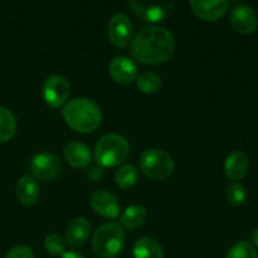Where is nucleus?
I'll return each instance as SVG.
<instances>
[{"instance_id": "f257e3e1", "label": "nucleus", "mask_w": 258, "mask_h": 258, "mask_svg": "<svg viewBox=\"0 0 258 258\" xmlns=\"http://www.w3.org/2000/svg\"><path fill=\"white\" fill-rule=\"evenodd\" d=\"M175 50V39L170 30L163 27H148L134 37L131 55L144 64L155 66L166 62Z\"/></svg>"}, {"instance_id": "f03ea898", "label": "nucleus", "mask_w": 258, "mask_h": 258, "mask_svg": "<svg viewBox=\"0 0 258 258\" xmlns=\"http://www.w3.org/2000/svg\"><path fill=\"white\" fill-rule=\"evenodd\" d=\"M62 117L67 126L77 133H92L102 121L101 108L90 98H75L63 107Z\"/></svg>"}, {"instance_id": "7ed1b4c3", "label": "nucleus", "mask_w": 258, "mask_h": 258, "mask_svg": "<svg viewBox=\"0 0 258 258\" xmlns=\"http://www.w3.org/2000/svg\"><path fill=\"white\" fill-rule=\"evenodd\" d=\"M125 246V232L116 222L98 227L92 237V249L101 258H115Z\"/></svg>"}, {"instance_id": "20e7f679", "label": "nucleus", "mask_w": 258, "mask_h": 258, "mask_svg": "<svg viewBox=\"0 0 258 258\" xmlns=\"http://www.w3.org/2000/svg\"><path fill=\"white\" fill-rule=\"evenodd\" d=\"M130 154V146L118 134H107L103 135L98 140L95 146V159L100 166L105 168H113L128 158Z\"/></svg>"}, {"instance_id": "39448f33", "label": "nucleus", "mask_w": 258, "mask_h": 258, "mask_svg": "<svg viewBox=\"0 0 258 258\" xmlns=\"http://www.w3.org/2000/svg\"><path fill=\"white\" fill-rule=\"evenodd\" d=\"M141 171L154 180H164L173 174L175 163L163 149H148L140 156Z\"/></svg>"}, {"instance_id": "423d86ee", "label": "nucleus", "mask_w": 258, "mask_h": 258, "mask_svg": "<svg viewBox=\"0 0 258 258\" xmlns=\"http://www.w3.org/2000/svg\"><path fill=\"white\" fill-rule=\"evenodd\" d=\"M128 5L136 17L148 23L163 22L174 8L173 2H130Z\"/></svg>"}, {"instance_id": "0eeeda50", "label": "nucleus", "mask_w": 258, "mask_h": 258, "mask_svg": "<svg viewBox=\"0 0 258 258\" xmlns=\"http://www.w3.org/2000/svg\"><path fill=\"white\" fill-rule=\"evenodd\" d=\"M60 170L62 165L59 159L52 153L35 154L30 161V173L34 179L52 180L59 175Z\"/></svg>"}, {"instance_id": "6e6552de", "label": "nucleus", "mask_w": 258, "mask_h": 258, "mask_svg": "<svg viewBox=\"0 0 258 258\" xmlns=\"http://www.w3.org/2000/svg\"><path fill=\"white\" fill-rule=\"evenodd\" d=\"M70 96V83L63 76H49L43 83V98L52 108H58Z\"/></svg>"}, {"instance_id": "1a4fd4ad", "label": "nucleus", "mask_w": 258, "mask_h": 258, "mask_svg": "<svg viewBox=\"0 0 258 258\" xmlns=\"http://www.w3.org/2000/svg\"><path fill=\"white\" fill-rule=\"evenodd\" d=\"M108 38L117 48H125L133 38V23L123 13H117L108 23Z\"/></svg>"}, {"instance_id": "9d476101", "label": "nucleus", "mask_w": 258, "mask_h": 258, "mask_svg": "<svg viewBox=\"0 0 258 258\" xmlns=\"http://www.w3.org/2000/svg\"><path fill=\"white\" fill-rule=\"evenodd\" d=\"M229 23L236 32L251 34L257 29L258 17L253 9L246 4H237L229 14Z\"/></svg>"}, {"instance_id": "9b49d317", "label": "nucleus", "mask_w": 258, "mask_h": 258, "mask_svg": "<svg viewBox=\"0 0 258 258\" xmlns=\"http://www.w3.org/2000/svg\"><path fill=\"white\" fill-rule=\"evenodd\" d=\"M110 75L118 85H130L138 78L139 68L136 63L125 55L115 57L110 63Z\"/></svg>"}, {"instance_id": "f8f14e48", "label": "nucleus", "mask_w": 258, "mask_h": 258, "mask_svg": "<svg viewBox=\"0 0 258 258\" xmlns=\"http://www.w3.org/2000/svg\"><path fill=\"white\" fill-rule=\"evenodd\" d=\"M191 10L194 14L206 22H216L223 17L229 8V3L226 0L204 2V0H191Z\"/></svg>"}, {"instance_id": "ddd939ff", "label": "nucleus", "mask_w": 258, "mask_h": 258, "mask_svg": "<svg viewBox=\"0 0 258 258\" xmlns=\"http://www.w3.org/2000/svg\"><path fill=\"white\" fill-rule=\"evenodd\" d=\"M90 204L93 211L105 218H116L120 214L117 198L106 190H97L91 196Z\"/></svg>"}, {"instance_id": "4468645a", "label": "nucleus", "mask_w": 258, "mask_h": 258, "mask_svg": "<svg viewBox=\"0 0 258 258\" xmlns=\"http://www.w3.org/2000/svg\"><path fill=\"white\" fill-rule=\"evenodd\" d=\"M63 155H64L66 161L73 168L85 169L91 164V150L86 144L81 141L73 140L71 143L66 144L63 149Z\"/></svg>"}, {"instance_id": "2eb2a0df", "label": "nucleus", "mask_w": 258, "mask_h": 258, "mask_svg": "<svg viewBox=\"0 0 258 258\" xmlns=\"http://www.w3.org/2000/svg\"><path fill=\"white\" fill-rule=\"evenodd\" d=\"M248 165L249 161L246 154L241 150H233L227 156L224 163V173L228 179L238 181L244 178L248 170Z\"/></svg>"}, {"instance_id": "dca6fc26", "label": "nucleus", "mask_w": 258, "mask_h": 258, "mask_svg": "<svg viewBox=\"0 0 258 258\" xmlns=\"http://www.w3.org/2000/svg\"><path fill=\"white\" fill-rule=\"evenodd\" d=\"M91 231H92V227H91L90 221L83 217H77L68 224L66 239L70 246L81 247L90 238Z\"/></svg>"}, {"instance_id": "f3484780", "label": "nucleus", "mask_w": 258, "mask_h": 258, "mask_svg": "<svg viewBox=\"0 0 258 258\" xmlns=\"http://www.w3.org/2000/svg\"><path fill=\"white\" fill-rule=\"evenodd\" d=\"M17 198L23 206L30 207L39 198V184L33 176L23 175L17 184Z\"/></svg>"}, {"instance_id": "a211bd4d", "label": "nucleus", "mask_w": 258, "mask_h": 258, "mask_svg": "<svg viewBox=\"0 0 258 258\" xmlns=\"http://www.w3.org/2000/svg\"><path fill=\"white\" fill-rule=\"evenodd\" d=\"M134 258H164V251L159 242L150 237L139 238L133 246Z\"/></svg>"}, {"instance_id": "6ab92c4d", "label": "nucleus", "mask_w": 258, "mask_h": 258, "mask_svg": "<svg viewBox=\"0 0 258 258\" xmlns=\"http://www.w3.org/2000/svg\"><path fill=\"white\" fill-rule=\"evenodd\" d=\"M146 217H148L146 209L143 206L134 204L122 212L120 217V226L126 229H136L145 223Z\"/></svg>"}, {"instance_id": "aec40b11", "label": "nucleus", "mask_w": 258, "mask_h": 258, "mask_svg": "<svg viewBox=\"0 0 258 258\" xmlns=\"http://www.w3.org/2000/svg\"><path fill=\"white\" fill-rule=\"evenodd\" d=\"M17 131V121L9 108L0 107V143L9 141Z\"/></svg>"}, {"instance_id": "412c9836", "label": "nucleus", "mask_w": 258, "mask_h": 258, "mask_svg": "<svg viewBox=\"0 0 258 258\" xmlns=\"http://www.w3.org/2000/svg\"><path fill=\"white\" fill-rule=\"evenodd\" d=\"M139 171L133 164H125L115 174L116 185L121 189H130L138 183Z\"/></svg>"}, {"instance_id": "4be33fe9", "label": "nucleus", "mask_w": 258, "mask_h": 258, "mask_svg": "<svg viewBox=\"0 0 258 258\" xmlns=\"http://www.w3.org/2000/svg\"><path fill=\"white\" fill-rule=\"evenodd\" d=\"M135 81L139 90L144 93L158 92L161 88V85H163L160 76L154 72H149V71L140 73Z\"/></svg>"}, {"instance_id": "5701e85b", "label": "nucleus", "mask_w": 258, "mask_h": 258, "mask_svg": "<svg viewBox=\"0 0 258 258\" xmlns=\"http://www.w3.org/2000/svg\"><path fill=\"white\" fill-rule=\"evenodd\" d=\"M226 258H258V253L251 242L239 241L227 252Z\"/></svg>"}, {"instance_id": "b1692460", "label": "nucleus", "mask_w": 258, "mask_h": 258, "mask_svg": "<svg viewBox=\"0 0 258 258\" xmlns=\"http://www.w3.org/2000/svg\"><path fill=\"white\" fill-rule=\"evenodd\" d=\"M227 201L231 206L239 207L246 202L247 198V190L241 183L238 181H233L232 184H229L228 188H227L226 191Z\"/></svg>"}, {"instance_id": "393cba45", "label": "nucleus", "mask_w": 258, "mask_h": 258, "mask_svg": "<svg viewBox=\"0 0 258 258\" xmlns=\"http://www.w3.org/2000/svg\"><path fill=\"white\" fill-rule=\"evenodd\" d=\"M44 247L52 256H62L66 252V242L59 234H49L45 237Z\"/></svg>"}, {"instance_id": "a878e982", "label": "nucleus", "mask_w": 258, "mask_h": 258, "mask_svg": "<svg viewBox=\"0 0 258 258\" xmlns=\"http://www.w3.org/2000/svg\"><path fill=\"white\" fill-rule=\"evenodd\" d=\"M5 258H35L32 248L28 246H15L8 252Z\"/></svg>"}, {"instance_id": "bb28decb", "label": "nucleus", "mask_w": 258, "mask_h": 258, "mask_svg": "<svg viewBox=\"0 0 258 258\" xmlns=\"http://www.w3.org/2000/svg\"><path fill=\"white\" fill-rule=\"evenodd\" d=\"M105 173H103V169L102 166L100 165H96V166H91L90 170H88V179L92 181H100L101 179L103 178Z\"/></svg>"}, {"instance_id": "cd10ccee", "label": "nucleus", "mask_w": 258, "mask_h": 258, "mask_svg": "<svg viewBox=\"0 0 258 258\" xmlns=\"http://www.w3.org/2000/svg\"><path fill=\"white\" fill-rule=\"evenodd\" d=\"M60 258H85V257H83L81 253H78V252L68 251V252H64V253L60 256Z\"/></svg>"}, {"instance_id": "c85d7f7f", "label": "nucleus", "mask_w": 258, "mask_h": 258, "mask_svg": "<svg viewBox=\"0 0 258 258\" xmlns=\"http://www.w3.org/2000/svg\"><path fill=\"white\" fill-rule=\"evenodd\" d=\"M252 241H253L254 246L258 247V228L253 232V234H252Z\"/></svg>"}]
</instances>
